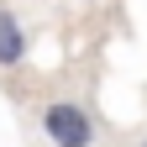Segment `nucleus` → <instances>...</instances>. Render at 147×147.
Masks as SVG:
<instances>
[{"label":"nucleus","instance_id":"nucleus-1","mask_svg":"<svg viewBox=\"0 0 147 147\" xmlns=\"http://www.w3.org/2000/svg\"><path fill=\"white\" fill-rule=\"evenodd\" d=\"M37 131H42L47 147H95L100 142V121H95V110H89L84 100H47L42 110H37Z\"/></svg>","mask_w":147,"mask_h":147},{"label":"nucleus","instance_id":"nucleus-2","mask_svg":"<svg viewBox=\"0 0 147 147\" xmlns=\"http://www.w3.org/2000/svg\"><path fill=\"white\" fill-rule=\"evenodd\" d=\"M26 53H32L26 26L16 21V11H11V5H0V68H21V63H26Z\"/></svg>","mask_w":147,"mask_h":147},{"label":"nucleus","instance_id":"nucleus-3","mask_svg":"<svg viewBox=\"0 0 147 147\" xmlns=\"http://www.w3.org/2000/svg\"><path fill=\"white\" fill-rule=\"evenodd\" d=\"M137 147H147V131H142V137H137Z\"/></svg>","mask_w":147,"mask_h":147}]
</instances>
